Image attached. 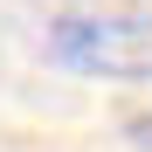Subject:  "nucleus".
Here are the masks:
<instances>
[{
  "instance_id": "nucleus-2",
  "label": "nucleus",
  "mask_w": 152,
  "mask_h": 152,
  "mask_svg": "<svg viewBox=\"0 0 152 152\" xmlns=\"http://www.w3.org/2000/svg\"><path fill=\"white\" fill-rule=\"evenodd\" d=\"M124 138H132L138 152H152V111H132V118H124Z\"/></svg>"
},
{
  "instance_id": "nucleus-1",
  "label": "nucleus",
  "mask_w": 152,
  "mask_h": 152,
  "mask_svg": "<svg viewBox=\"0 0 152 152\" xmlns=\"http://www.w3.org/2000/svg\"><path fill=\"white\" fill-rule=\"evenodd\" d=\"M48 62L104 83H152V14H62L48 21Z\"/></svg>"
}]
</instances>
